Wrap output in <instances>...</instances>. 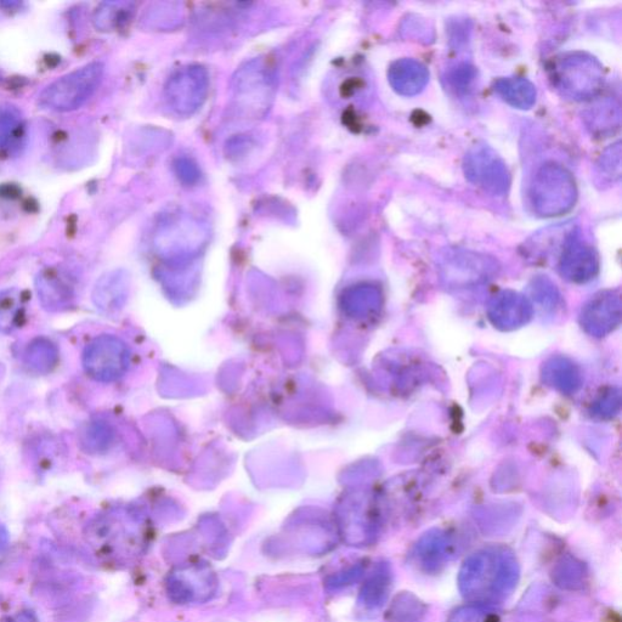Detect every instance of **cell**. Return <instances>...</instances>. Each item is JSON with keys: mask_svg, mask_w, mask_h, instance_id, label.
Returning a JSON list of instances; mask_svg holds the SVG:
<instances>
[{"mask_svg": "<svg viewBox=\"0 0 622 622\" xmlns=\"http://www.w3.org/2000/svg\"><path fill=\"white\" fill-rule=\"evenodd\" d=\"M551 77L559 92L575 101L596 98L604 86V70L595 56L575 52L558 56L551 67Z\"/></svg>", "mask_w": 622, "mask_h": 622, "instance_id": "1", "label": "cell"}, {"mask_svg": "<svg viewBox=\"0 0 622 622\" xmlns=\"http://www.w3.org/2000/svg\"><path fill=\"white\" fill-rule=\"evenodd\" d=\"M530 200L535 213L542 218L567 214L578 200L573 174L558 163L541 166L531 183Z\"/></svg>", "mask_w": 622, "mask_h": 622, "instance_id": "2", "label": "cell"}, {"mask_svg": "<svg viewBox=\"0 0 622 622\" xmlns=\"http://www.w3.org/2000/svg\"><path fill=\"white\" fill-rule=\"evenodd\" d=\"M104 66L93 62L50 84L39 96V104L55 111H72L81 107L103 81Z\"/></svg>", "mask_w": 622, "mask_h": 622, "instance_id": "3", "label": "cell"}, {"mask_svg": "<svg viewBox=\"0 0 622 622\" xmlns=\"http://www.w3.org/2000/svg\"><path fill=\"white\" fill-rule=\"evenodd\" d=\"M465 174L469 182L496 196L507 194L511 185L506 163L488 145H476L465 157Z\"/></svg>", "mask_w": 622, "mask_h": 622, "instance_id": "4", "label": "cell"}, {"mask_svg": "<svg viewBox=\"0 0 622 622\" xmlns=\"http://www.w3.org/2000/svg\"><path fill=\"white\" fill-rule=\"evenodd\" d=\"M126 361V349L112 337L95 339L83 356L86 371L99 381L115 380L126 367Z\"/></svg>", "mask_w": 622, "mask_h": 622, "instance_id": "5", "label": "cell"}, {"mask_svg": "<svg viewBox=\"0 0 622 622\" xmlns=\"http://www.w3.org/2000/svg\"><path fill=\"white\" fill-rule=\"evenodd\" d=\"M562 273L575 282L591 280L598 271L597 253L574 235L568 237L561 259Z\"/></svg>", "mask_w": 622, "mask_h": 622, "instance_id": "6", "label": "cell"}, {"mask_svg": "<svg viewBox=\"0 0 622 622\" xmlns=\"http://www.w3.org/2000/svg\"><path fill=\"white\" fill-rule=\"evenodd\" d=\"M494 268L495 264L489 258L463 250L448 251L443 262L446 277L465 281L485 279Z\"/></svg>", "mask_w": 622, "mask_h": 622, "instance_id": "7", "label": "cell"}, {"mask_svg": "<svg viewBox=\"0 0 622 622\" xmlns=\"http://www.w3.org/2000/svg\"><path fill=\"white\" fill-rule=\"evenodd\" d=\"M388 78L395 92L404 96H415L426 88L429 72L420 61L401 59L390 66Z\"/></svg>", "mask_w": 622, "mask_h": 622, "instance_id": "8", "label": "cell"}, {"mask_svg": "<svg viewBox=\"0 0 622 622\" xmlns=\"http://www.w3.org/2000/svg\"><path fill=\"white\" fill-rule=\"evenodd\" d=\"M37 292L43 307L50 311L65 310L75 299V290L69 279L55 270L38 277Z\"/></svg>", "mask_w": 622, "mask_h": 622, "instance_id": "9", "label": "cell"}, {"mask_svg": "<svg viewBox=\"0 0 622 622\" xmlns=\"http://www.w3.org/2000/svg\"><path fill=\"white\" fill-rule=\"evenodd\" d=\"M620 106L613 99L597 101L585 113L587 128L599 138H608L620 128Z\"/></svg>", "mask_w": 622, "mask_h": 622, "instance_id": "10", "label": "cell"}, {"mask_svg": "<svg viewBox=\"0 0 622 622\" xmlns=\"http://www.w3.org/2000/svg\"><path fill=\"white\" fill-rule=\"evenodd\" d=\"M495 92L501 96L507 104L520 110H529L536 101V89L527 78L508 77L501 78L495 83Z\"/></svg>", "mask_w": 622, "mask_h": 622, "instance_id": "11", "label": "cell"}, {"mask_svg": "<svg viewBox=\"0 0 622 622\" xmlns=\"http://www.w3.org/2000/svg\"><path fill=\"white\" fill-rule=\"evenodd\" d=\"M603 297V296H602ZM620 318V307L616 304L612 296L597 299L585 314L586 327H590L592 332H603L610 330Z\"/></svg>", "mask_w": 622, "mask_h": 622, "instance_id": "12", "label": "cell"}, {"mask_svg": "<svg viewBox=\"0 0 622 622\" xmlns=\"http://www.w3.org/2000/svg\"><path fill=\"white\" fill-rule=\"evenodd\" d=\"M26 364L38 373H48L59 361V349L47 338H37L28 346Z\"/></svg>", "mask_w": 622, "mask_h": 622, "instance_id": "13", "label": "cell"}, {"mask_svg": "<svg viewBox=\"0 0 622 622\" xmlns=\"http://www.w3.org/2000/svg\"><path fill=\"white\" fill-rule=\"evenodd\" d=\"M24 299L16 290L0 293V333H9L19 326L24 316Z\"/></svg>", "mask_w": 622, "mask_h": 622, "instance_id": "14", "label": "cell"}, {"mask_svg": "<svg viewBox=\"0 0 622 622\" xmlns=\"http://www.w3.org/2000/svg\"><path fill=\"white\" fill-rule=\"evenodd\" d=\"M499 304L495 305V316L497 321H502L503 325H518L527 316L528 305L523 298L517 294H502Z\"/></svg>", "mask_w": 622, "mask_h": 622, "instance_id": "15", "label": "cell"}, {"mask_svg": "<svg viewBox=\"0 0 622 622\" xmlns=\"http://www.w3.org/2000/svg\"><path fill=\"white\" fill-rule=\"evenodd\" d=\"M599 169H601L604 177L609 179H619L621 174V146L620 143H616L604 151V154L599 160Z\"/></svg>", "mask_w": 622, "mask_h": 622, "instance_id": "16", "label": "cell"}, {"mask_svg": "<svg viewBox=\"0 0 622 622\" xmlns=\"http://www.w3.org/2000/svg\"><path fill=\"white\" fill-rule=\"evenodd\" d=\"M107 440L106 428L101 424L94 423L89 426L87 431L82 434V445L88 451H99Z\"/></svg>", "mask_w": 622, "mask_h": 622, "instance_id": "17", "label": "cell"}, {"mask_svg": "<svg viewBox=\"0 0 622 622\" xmlns=\"http://www.w3.org/2000/svg\"><path fill=\"white\" fill-rule=\"evenodd\" d=\"M473 77V67H469L467 65L458 67V70L454 73V76H452V78H454L456 86L458 84V86L460 87L468 86V83L472 81Z\"/></svg>", "mask_w": 622, "mask_h": 622, "instance_id": "18", "label": "cell"}, {"mask_svg": "<svg viewBox=\"0 0 622 622\" xmlns=\"http://www.w3.org/2000/svg\"><path fill=\"white\" fill-rule=\"evenodd\" d=\"M3 622H38L35 614L32 612H21Z\"/></svg>", "mask_w": 622, "mask_h": 622, "instance_id": "19", "label": "cell"}, {"mask_svg": "<svg viewBox=\"0 0 622 622\" xmlns=\"http://www.w3.org/2000/svg\"><path fill=\"white\" fill-rule=\"evenodd\" d=\"M8 544V533L7 530L0 524V551L3 550V547Z\"/></svg>", "mask_w": 622, "mask_h": 622, "instance_id": "20", "label": "cell"}]
</instances>
